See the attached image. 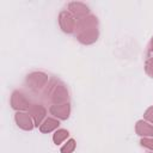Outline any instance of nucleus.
<instances>
[{
	"mask_svg": "<svg viewBox=\"0 0 153 153\" xmlns=\"http://www.w3.org/2000/svg\"><path fill=\"white\" fill-rule=\"evenodd\" d=\"M75 148V141L73 139L68 140L62 147H61V153H72Z\"/></svg>",
	"mask_w": 153,
	"mask_h": 153,
	"instance_id": "ddd939ff",
	"label": "nucleus"
},
{
	"mask_svg": "<svg viewBox=\"0 0 153 153\" xmlns=\"http://www.w3.org/2000/svg\"><path fill=\"white\" fill-rule=\"evenodd\" d=\"M59 23H60V26L61 29L65 31V32H73L75 30V26H76V20L75 18L67 11H62L60 13V18H59Z\"/></svg>",
	"mask_w": 153,
	"mask_h": 153,
	"instance_id": "7ed1b4c3",
	"label": "nucleus"
},
{
	"mask_svg": "<svg viewBox=\"0 0 153 153\" xmlns=\"http://www.w3.org/2000/svg\"><path fill=\"white\" fill-rule=\"evenodd\" d=\"M69 111H71V108H69V104L68 103H63V104H55V105H51L50 106V112L61 118V120H66L68 118L69 116Z\"/></svg>",
	"mask_w": 153,
	"mask_h": 153,
	"instance_id": "6e6552de",
	"label": "nucleus"
},
{
	"mask_svg": "<svg viewBox=\"0 0 153 153\" xmlns=\"http://www.w3.org/2000/svg\"><path fill=\"white\" fill-rule=\"evenodd\" d=\"M68 7H69L71 12L74 13V14H76L78 17H85L88 13L87 6H85L81 2H71Z\"/></svg>",
	"mask_w": 153,
	"mask_h": 153,
	"instance_id": "9d476101",
	"label": "nucleus"
},
{
	"mask_svg": "<svg viewBox=\"0 0 153 153\" xmlns=\"http://www.w3.org/2000/svg\"><path fill=\"white\" fill-rule=\"evenodd\" d=\"M145 69H146V73H147L151 78H153V57H151V59H148V60L146 61Z\"/></svg>",
	"mask_w": 153,
	"mask_h": 153,
	"instance_id": "4468645a",
	"label": "nucleus"
},
{
	"mask_svg": "<svg viewBox=\"0 0 153 153\" xmlns=\"http://www.w3.org/2000/svg\"><path fill=\"white\" fill-rule=\"evenodd\" d=\"M141 145L149 148V149H153V139H148V137H143L141 140Z\"/></svg>",
	"mask_w": 153,
	"mask_h": 153,
	"instance_id": "2eb2a0df",
	"label": "nucleus"
},
{
	"mask_svg": "<svg viewBox=\"0 0 153 153\" xmlns=\"http://www.w3.org/2000/svg\"><path fill=\"white\" fill-rule=\"evenodd\" d=\"M16 122L18 124V127H20L24 130H31L35 126L32 117L30 116V114L26 112H17L16 114Z\"/></svg>",
	"mask_w": 153,
	"mask_h": 153,
	"instance_id": "0eeeda50",
	"label": "nucleus"
},
{
	"mask_svg": "<svg viewBox=\"0 0 153 153\" xmlns=\"http://www.w3.org/2000/svg\"><path fill=\"white\" fill-rule=\"evenodd\" d=\"M135 130L140 136H153V126L143 122V121H137L135 126Z\"/></svg>",
	"mask_w": 153,
	"mask_h": 153,
	"instance_id": "1a4fd4ad",
	"label": "nucleus"
},
{
	"mask_svg": "<svg viewBox=\"0 0 153 153\" xmlns=\"http://www.w3.org/2000/svg\"><path fill=\"white\" fill-rule=\"evenodd\" d=\"M68 135H69L68 130H66V129H59V130L55 131V134H54V136H53V140H54V142H55L56 145H60L63 140L67 139Z\"/></svg>",
	"mask_w": 153,
	"mask_h": 153,
	"instance_id": "f8f14e48",
	"label": "nucleus"
},
{
	"mask_svg": "<svg viewBox=\"0 0 153 153\" xmlns=\"http://www.w3.org/2000/svg\"><path fill=\"white\" fill-rule=\"evenodd\" d=\"M143 117H145L147 121H149L151 123H153V106L148 108V109L145 111V115H143Z\"/></svg>",
	"mask_w": 153,
	"mask_h": 153,
	"instance_id": "dca6fc26",
	"label": "nucleus"
},
{
	"mask_svg": "<svg viewBox=\"0 0 153 153\" xmlns=\"http://www.w3.org/2000/svg\"><path fill=\"white\" fill-rule=\"evenodd\" d=\"M11 105L16 110H25L30 108V103L27 98L19 91H14L11 97Z\"/></svg>",
	"mask_w": 153,
	"mask_h": 153,
	"instance_id": "39448f33",
	"label": "nucleus"
},
{
	"mask_svg": "<svg viewBox=\"0 0 153 153\" xmlns=\"http://www.w3.org/2000/svg\"><path fill=\"white\" fill-rule=\"evenodd\" d=\"M27 110H29L30 116H31L32 120H33L35 126H37V127L41 126V122H42V120L44 118L45 112H47L45 108L42 106V105H39V104H32V105H30V108H29Z\"/></svg>",
	"mask_w": 153,
	"mask_h": 153,
	"instance_id": "423d86ee",
	"label": "nucleus"
},
{
	"mask_svg": "<svg viewBox=\"0 0 153 153\" xmlns=\"http://www.w3.org/2000/svg\"><path fill=\"white\" fill-rule=\"evenodd\" d=\"M49 97H50V100L54 103V105L63 104V103H67L68 100V92L62 84L59 85L56 81H54V84L49 90Z\"/></svg>",
	"mask_w": 153,
	"mask_h": 153,
	"instance_id": "f03ea898",
	"label": "nucleus"
},
{
	"mask_svg": "<svg viewBox=\"0 0 153 153\" xmlns=\"http://www.w3.org/2000/svg\"><path fill=\"white\" fill-rule=\"evenodd\" d=\"M76 36L78 39L81 43L90 44L93 43L98 37V30H97V18L93 16L79 18L76 22Z\"/></svg>",
	"mask_w": 153,
	"mask_h": 153,
	"instance_id": "f257e3e1",
	"label": "nucleus"
},
{
	"mask_svg": "<svg viewBox=\"0 0 153 153\" xmlns=\"http://www.w3.org/2000/svg\"><path fill=\"white\" fill-rule=\"evenodd\" d=\"M26 81L29 84V87L32 90H38L41 87H43L45 85V82L48 81V76L43 73H31L30 75H27Z\"/></svg>",
	"mask_w": 153,
	"mask_h": 153,
	"instance_id": "20e7f679",
	"label": "nucleus"
},
{
	"mask_svg": "<svg viewBox=\"0 0 153 153\" xmlns=\"http://www.w3.org/2000/svg\"><path fill=\"white\" fill-rule=\"evenodd\" d=\"M149 51H153V38L151 41V45H149Z\"/></svg>",
	"mask_w": 153,
	"mask_h": 153,
	"instance_id": "f3484780",
	"label": "nucleus"
},
{
	"mask_svg": "<svg viewBox=\"0 0 153 153\" xmlns=\"http://www.w3.org/2000/svg\"><path fill=\"white\" fill-rule=\"evenodd\" d=\"M59 127V121L55 118H47L41 126H39V130L42 133H49L54 129H56Z\"/></svg>",
	"mask_w": 153,
	"mask_h": 153,
	"instance_id": "9b49d317",
	"label": "nucleus"
}]
</instances>
